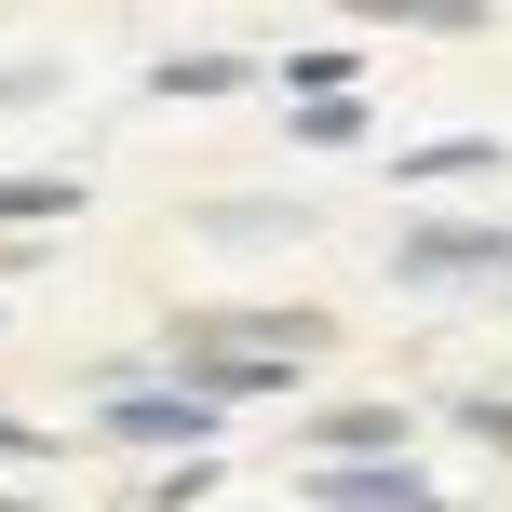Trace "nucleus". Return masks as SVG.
Returning a JSON list of instances; mask_svg holds the SVG:
<instances>
[{"label": "nucleus", "instance_id": "39448f33", "mask_svg": "<svg viewBox=\"0 0 512 512\" xmlns=\"http://www.w3.org/2000/svg\"><path fill=\"white\" fill-rule=\"evenodd\" d=\"M0 445H27V432H14V418H0Z\"/></svg>", "mask_w": 512, "mask_h": 512}, {"label": "nucleus", "instance_id": "7ed1b4c3", "mask_svg": "<svg viewBox=\"0 0 512 512\" xmlns=\"http://www.w3.org/2000/svg\"><path fill=\"white\" fill-rule=\"evenodd\" d=\"M324 512H432L418 472H324Z\"/></svg>", "mask_w": 512, "mask_h": 512}, {"label": "nucleus", "instance_id": "20e7f679", "mask_svg": "<svg viewBox=\"0 0 512 512\" xmlns=\"http://www.w3.org/2000/svg\"><path fill=\"white\" fill-rule=\"evenodd\" d=\"M81 189L68 176H0V216H14V230H41V216H68Z\"/></svg>", "mask_w": 512, "mask_h": 512}, {"label": "nucleus", "instance_id": "f257e3e1", "mask_svg": "<svg viewBox=\"0 0 512 512\" xmlns=\"http://www.w3.org/2000/svg\"><path fill=\"white\" fill-rule=\"evenodd\" d=\"M512 270V230H405V283H472Z\"/></svg>", "mask_w": 512, "mask_h": 512}, {"label": "nucleus", "instance_id": "f03ea898", "mask_svg": "<svg viewBox=\"0 0 512 512\" xmlns=\"http://www.w3.org/2000/svg\"><path fill=\"white\" fill-rule=\"evenodd\" d=\"M108 432L122 445H189V432H216V391H135V405H108Z\"/></svg>", "mask_w": 512, "mask_h": 512}]
</instances>
